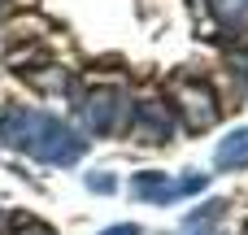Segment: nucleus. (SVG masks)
<instances>
[{"mask_svg": "<svg viewBox=\"0 0 248 235\" xmlns=\"http://www.w3.org/2000/svg\"><path fill=\"white\" fill-rule=\"evenodd\" d=\"M209 9L231 44H248V0H209Z\"/></svg>", "mask_w": 248, "mask_h": 235, "instance_id": "obj_4", "label": "nucleus"}, {"mask_svg": "<svg viewBox=\"0 0 248 235\" xmlns=\"http://www.w3.org/2000/svg\"><path fill=\"white\" fill-rule=\"evenodd\" d=\"M218 166H222V170H231V166H248V126H244V131H235L231 140L218 144Z\"/></svg>", "mask_w": 248, "mask_h": 235, "instance_id": "obj_5", "label": "nucleus"}, {"mask_svg": "<svg viewBox=\"0 0 248 235\" xmlns=\"http://www.w3.org/2000/svg\"><path fill=\"white\" fill-rule=\"evenodd\" d=\"M78 109H83L87 131H122L126 126V113H131L122 87H96V92H87V100Z\"/></svg>", "mask_w": 248, "mask_h": 235, "instance_id": "obj_2", "label": "nucleus"}, {"mask_svg": "<svg viewBox=\"0 0 248 235\" xmlns=\"http://www.w3.org/2000/svg\"><path fill=\"white\" fill-rule=\"evenodd\" d=\"M174 96H179V109H183V122L192 131H205L214 118H218V105H214V92L205 83H192V78H179L174 83Z\"/></svg>", "mask_w": 248, "mask_h": 235, "instance_id": "obj_3", "label": "nucleus"}, {"mask_svg": "<svg viewBox=\"0 0 248 235\" xmlns=\"http://www.w3.org/2000/svg\"><path fill=\"white\" fill-rule=\"evenodd\" d=\"M140 113H144V126H148V131H153L157 140H166V135H170V118H166V109H161L157 100H148V105H144Z\"/></svg>", "mask_w": 248, "mask_h": 235, "instance_id": "obj_6", "label": "nucleus"}, {"mask_svg": "<svg viewBox=\"0 0 248 235\" xmlns=\"http://www.w3.org/2000/svg\"><path fill=\"white\" fill-rule=\"evenodd\" d=\"M0 135H4V144H17V148L35 153L39 161H70L78 153V140L48 113H4Z\"/></svg>", "mask_w": 248, "mask_h": 235, "instance_id": "obj_1", "label": "nucleus"}]
</instances>
